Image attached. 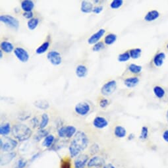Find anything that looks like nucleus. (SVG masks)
<instances>
[{
  "mask_svg": "<svg viewBox=\"0 0 168 168\" xmlns=\"http://www.w3.org/2000/svg\"><path fill=\"white\" fill-rule=\"evenodd\" d=\"M88 144V138L82 131H78L74 136L69 146V152L72 158L77 156L85 150Z\"/></svg>",
  "mask_w": 168,
  "mask_h": 168,
  "instance_id": "f257e3e1",
  "label": "nucleus"
},
{
  "mask_svg": "<svg viewBox=\"0 0 168 168\" xmlns=\"http://www.w3.org/2000/svg\"><path fill=\"white\" fill-rule=\"evenodd\" d=\"M13 137L19 141L22 142L29 139L31 134L32 131L30 128L24 124L15 125L11 129Z\"/></svg>",
  "mask_w": 168,
  "mask_h": 168,
  "instance_id": "f03ea898",
  "label": "nucleus"
},
{
  "mask_svg": "<svg viewBox=\"0 0 168 168\" xmlns=\"http://www.w3.org/2000/svg\"><path fill=\"white\" fill-rule=\"evenodd\" d=\"M77 133V128L72 125L63 126L60 127L58 131V135L61 138H70L74 137Z\"/></svg>",
  "mask_w": 168,
  "mask_h": 168,
  "instance_id": "7ed1b4c3",
  "label": "nucleus"
},
{
  "mask_svg": "<svg viewBox=\"0 0 168 168\" xmlns=\"http://www.w3.org/2000/svg\"><path fill=\"white\" fill-rule=\"evenodd\" d=\"M0 21L5 25H7L8 26L12 28L15 30H17L19 27L20 23L19 20L9 15H2L0 16Z\"/></svg>",
  "mask_w": 168,
  "mask_h": 168,
  "instance_id": "20e7f679",
  "label": "nucleus"
},
{
  "mask_svg": "<svg viewBox=\"0 0 168 168\" xmlns=\"http://www.w3.org/2000/svg\"><path fill=\"white\" fill-rule=\"evenodd\" d=\"M0 144L1 149L3 152H11L16 147L18 142L11 138L5 137L3 140L2 138L0 139Z\"/></svg>",
  "mask_w": 168,
  "mask_h": 168,
  "instance_id": "39448f33",
  "label": "nucleus"
},
{
  "mask_svg": "<svg viewBox=\"0 0 168 168\" xmlns=\"http://www.w3.org/2000/svg\"><path fill=\"white\" fill-rule=\"evenodd\" d=\"M117 88V82L115 80H111L106 83L101 88V93L105 96H109L113 94Z\"/></svg>",
  "mask_w": 168,
  "mask_h": 168,
  "instance_id": "423d86ee",
  "label": "nucleus"
},
{
  "mask_svg": "<svg viewBox=\"0 0 168 168\" xmlns=\"http://www.w3.org/2000/svg\"><path fill=\"white\" fill-rule=\"evenodd\" d=\"M13 53L16 56V58L22 63H26L29 60V54L24 48L21 47H16L15 48Z\"/></svg>",
  "mask_w": 168,
  "mask_h": 168,
  "instance_id": "0eeeda50",
  "label": "nucleus"
},
{
  "mask_svg": "<svg viewBox=\"0 0 168 168\" xmlns=\"http://www.w3.org/2000/svg\"><path fill=\"white\" fill-rule=\"evenodd\" d=\"M47 59L53 65H59L62 62V57L61 54L55 50L50 51L47 54Z\"/></svg>",
  "mask_w": 168,
  "mask_h": 168,
  "instance_id": "6e6552de",
  "label": "nucleus"
},
{
  "mask_svg": "<svg viewBox=\"0 0 168 168\" xmlns=\"http://www.w3.org/2000/svg\"><path fill=\"white\" fill-rule=\"evenodd\" d=\"M90 110H91V106L88 103L85 102L78 103L75 107V111L76 113L81 116L87 115L89 113Z\"/></svg>",
  "mask_w": 168,
  "mask_h": 168,
  "instance_id": "1a4fd4ad",
  "label": "nucleus"
},
{
  "mask_svg": "<svg viewBox=\"0 0 168 168\" xmlns=\"http://www.w3.org/2000/svg\"><path fill=\"white\" fill-rule=\"evenodd\" d=\"M105 29H100L96 32H95L92 35L90 36V38L88 39V43L91 45H94L95 44L99 42L100 39L105 35Z\"/></svg>",
  "mask_w": 168,
  "mask_h": 168,
  "instance_id": "9d476101",
  "label": "nucleus"
},
{
  "mask_svg": "<svg viewBox=\"0 0 168 168\" xmlns=\"http://www.w3.org/2000/svg\"><path fill=\"white\" fill-rule=\"evenodd\" d=\"M93 125L97 128H104L108 125V121L103 117L97 116L93 121Z\"/></svg>",
  "mask_w": 168,
  "mask_h": 168,
  "instance_id": "9b49d317",
  "label": "nucleus"
},
{
  "mask_svg": "<svg viewBox=\"0 0 168 168\" xmlns=\"http://www.w3.org/2000/svg\"><path fill=\"white\" fill-rule=\"evenodd\" d=\"M166 55L164 52H160L156 54L153 59V63L154 65L157 67H160L163 65L164 63V60L166 59Z\"/></svg>",
  "mask_w": 168,
  "mask_h": 168,
  "instance_id": "f8f14e48",
  "label": "nucleus"
},
{
  "mask_svg": "<svg viewBox=\"0 0 168 168\" xmlns=\"http://www.w3.org/2000/svg\"><path fill=\"white\" fill-rule=\"evenodd\" d=\"M88 160V156L86 154H81L75 160V168H84Z\"/></svg>",
  "mask_w": 168,
  "mask_h": 168,
  "instance_id": "ddd939ff",
  "label": "nucleus"
},
{
  "mask_svg": "<svg viewBox=\"0 0 168 168\" xmlns=\"http://www.w3.org/2000/svg\"><path fill=\"white\" fill-rule=\"evenodd\" d=\"M160 13L158 12V11L157 10H151L147 13L144 16V21L147 22H152L154 21L156 19H158L160 17Z\"/></svg>",
  "mask_w": 168,
  "mask_h": 168,
  "instance_id": "4468645a",
  "label": "nucleus"
},
{
  "mask_svg": "<svg viewBox=\"0 0 168 168\" xmlns=\"http://www.w3.org/2000/svg\"><path fill=\"white\" fill-rule=\"evenodd\" d=\"M21 7L24 12H32L35 8V3L31 0H23L21 3Z\"/></svg>",
  "mask_w": 168,
  "mask_h": 168,
  "instance_id": "2eb2a0df",
  "label": "nucleus"
},
{
  "mask_svg": "<svg viewBox=\"0 0 168 168\" xmlns=\"http://www.w3.org/2000/svg\"><path fill=\"white\" fill-rule=\"evenodd\" d=\"M104 164V160L100 156H94L88 162V167H100Z\"/></svg>",
  "mask_w": 168,
  "mask_h": 168,
  "instance_id": "dca6fc26",
  "label": "nucleus"
},
{
  "mask_svg": "<svg viewBox=\"0 0 168 168\" xmlns=\"http://www.w3.org/2000/svg\"><path fill=\"white\" fill-rule=\"evenodd\" d=\"M0 48L1 50L6 54H10L12 52H14L15 48L13 44L8 41H3L0 44Z\"/></svg>",
  "mask_w": 168,
  "mask_h": 168,
  "instance_id": "f3484780",
  "label": "nucleus"
},
{
  "mask_svg": "<svg viewBox=\"0 0 168 168\" xmlns=\"http://www.w3.org/2000/svg\"><path fill=\"white\" fill-rule=\"evenodd\" d=\"M139 78L137 77H133L127 78L124 81L125 85L129 88H132L137 86L139 83Z\"/></svg>",
  "mask_w": 168,
  "mask_h": 168,
  "instance_id": "a211bd4d",
  "label": "nucleus"
},
{
  "mask_svg": "<svg viewBox=\"0 0 168 168\" xmlns=\"http://www.w3.org/2000/svg\"><path fill=\"white\" fill-rule=\"evenodd\" d=\"M93 4L88 1H82L81 3V11L84 13H90L93 11Z\"/></svg>",
  "mask_w": 168,
  "mask_h": 168,
  "instance_id": "6ab92c4d",
  "label": "nucleus"
},
{
  "mask_svg": "<svg viewBox=\"0 0 168 168\" xmlns=\"http://www.w3.org/2000/svg\"><path fill=\"white\" fill-rule=\"evenodd\" d=\"M75 73L78 78L85 77L88 74V69L85 65H78L75 69Z\"/></svg>",
  "mask_w": 168,
  "mask_h": 168,
  "instance_id": "aec40b11",
  "label": "nucleus"
},
{
  "mask_svg": "<svg viewBox=\"0 0 168 168\" xmlns=\"http://www.w3.org/2000/svg\"><path fill=\"white\" fill-rule=\"evenodd\" d=\"M16 156L15 152H8L1 156V165H6L11 161Z\"/></svg>",
  "mask_w": 168,
  "mask_h": 168,
  "instance_id": "412c9836",
  "label": "nucleus"
},
{
  "mask_svg": "<svg viewBox=\"0 0 168 168\" xmlns=\"http://www.w3.org/2000/svg\"><path fill=\"white\" fill-rule=\"evenodd\" d=\"M34 105L36 108L40 110H46L49 108V104L48 101L45 100H38L34 103Z\"/></svg>",
  "mask_w": 168,
  "mask_h": 168,
  "instance_id": "4be33fe9",
  "label": "nucleus"
},
{
  "mask_svg": "<svg viewBox=\"0 0 168 168\" xmlns=\"http://www.w3.org/2000/svg\"><path fill=\"white\" fill-rule=\"evenodd\" d=\"M153 92L156 97L159 99L164 98L166 96V91L164 88L160 86H155L153 88Z\"/></svg>",
  "mask_w": 168,
  "mask_h": 168,
  "instance_id": "5701e85b",
  "label": "nucleus"
},
{
  "mask_svg": "<svg viewBox=\"0 0 168 168\" xmlns=\"http://www.w3.org/2000/svg\"><path fill=\"white\" fill-rule=\"evenodd\" d=\"M114 134L118 138H124L127 134V131L125 128L121 125H117L115 127L114 129Z\"/></svg>",
  "mask_w": 168,
  "mask_h": 168,
  "instance_id": "b1692460",
  "label": "nucleus"
},
{
  "mask_svg": "<svg viewBox=\"0 0 168 168\" xmlns=\"http://www.w3.org/2000/svg\"><path fill=\"white\" fill-rule=\"evenodd\" d=\"M117 38V36L115 34H108V35H106L104 38V44L105 45H108V46H110V45H112L116 42Z\"/></svg>",
  "mask_w": 168,
  "mask_h": 168,
  "instance_id": "393cba45",
  "label": "nucleus"
},
{
  "mask_svg": "<svg viewBox=\"0 0 168 168\" xmlns=\"http://www.w3.org/2000/svg\"><path fill=\"white\" fill-rule=\"evenodd\" d=\"M49 45H50V44L48 41L44 42L42 44H41L40 46L36 49V53L38 55H41V54L46 53L48 51V49H49Z\"/></svg>",
  "mask_w": 168,
  "mask_h": 168,
  "instance_id": "a878e982",
  "label": "nucleus"
},
{
  "mask_svg": "<svg viewBox=\"0 0 168 168\" xmlns=\"http://www.w3.org/2000/svg\"><path fill=\"white\" fill-rule=\"evenodd\" d=\"M11 129H12V128H11L10 123H5L0 127V134L3 136H7L10 133Z\"/></svg>",
  "mask_w": 168,
  "mask_h": 168,
  "instance_id": "bb28decb",
  "label": "nucleus"
},
{
  "mask_svg": "<svg viewBox=\"0 0 168 168\" xmlns=\"http://www.w3.org/2000/svg\"><path fill=\"white\" fill-rule=\"evenodd\" d=\"M128 69L133 74H139L142 70V67L134 63H131L128 65Z\"/></svg>",
  "mask_w": 168,
  "mask_h": 168,
  "instance_id": "cd10ccee",
  "label": "nucleus"
},
{
  "mask_svg": "<svg viewBox=\"0 0 168 168\" xmlns=\"http://www.w3.org/2000/svg\"><path fill=\"white\" fill-rule=\"evenodd\" d=\"M131 56V58L133 59H137L140 58L142 54V49L141 48H134L128 51Z\"/></svg>",
  "mask_w": 168,
  "mask_h": 168,
  "instance_id": "c85d7f7f",
  "label": "nucleus"
},
{
  "mask_svg": "<svg viewBox=\"0 0 168 168\" xmlns=\"http://www.w3.org/2000/svg\"><path fill=\"white\" fill-rule=\"evenodd\" d=\"M39 19L38 18H33L30 20H29L27 22V27L30 30H35L39 24Z\"/></svg>",
  "mask_w": 168,
  "mask_h": 168,
  "instance_id": "c756f323",
  "label": "nucleus"
},
{
  "mask_svg": "<svg viewBox=\"0 0 168 168\" xmlns=\"http://www.w3.org/2000/svg\"><path fill=\"white\" fill-rule=\"evenodd\" d=\"M55 137L52 134H48V135L44 138L42 145L45 147L49 148L52 145L53 142H54Z\"/></svg>",
  "mask_w": 168,
  "mask_h": 168,
  "instance_id": "7c9ffc66",
  "label": "nucleus"
},
{
  "mask_svg": "<svg viewBox=\"0 0 168 168\" xmlns=\"http://www.w3.org/2000/svg\"><path fill=\"white\" fill-rule=\"evenodd\" d=\"M49 121V116L47 114H43L42 115V120L40 123V125H39V128L40 129H44V128L46 127Z\"/></svg>",
  "mask_w": 168,
  "mask_h": 168,
  "instance_id": "2f4dec72",
  "label": "nucleus"
},
{
  "mask_svg": "<svg viewBox=\"0 0 168 168\" xmlns=\"http://www.w3.org/2000/svg\"><path fill=\"white\" fill-rule=\"evenodd\" d=\"M131 59V56L128 52H125L118 55V58H117V60L121 63L126 62V61H128Z\"/></svg>",
  "mask_w": 168,
  "mask_h": 168,
  "instance_id": "473e14b6",
  "label": "nucleus"
},
{
  "mask_svg": "<svg viewBox=\"0 0 168 168\" xmlns=\"http://www.w3.org/2000/svg\"><path fill=\"white\" fill-rule=\"evenodd\" d=\"M48 135V132L47 131L44 129H40L38 131L37 134L35 137V139H36V141L38 142V141H40L42 138L44 137L46 138Z\"/></svg>",
  "mask_w": 168,
  "mask_h": 168,
  "instance_id": "72a5a7b5",
  "label": "nucleus"
},
{
  "mask_svg": "<svg viewBox=\"0 0 168 168\" xmlns=\"http://www.w3.org/2000/svg\"><path fill=\"white\" fill-rule=\"evenodd\" d=\"M123 4V0H113L110 3V7L113 9L120 8Z\"/></svg>",
  "mask_w": 168,
  "mask_h": 168,
  "instance_id": "f704fd0d",
  "label": "nucleus"
},
{
  "mask_svg": "<svg viewBox=\"0 0 168 168\" xmlns=\"http://www.w3.org/2000/svg\"><path fill=\"white\" fill-rule=\"evenodd\" d=\"M105 48V44L103 42H99L96 44H95L94 45V46L92 48L93 52H100L101 50H102L103 49Z\"/></svg>",
  "mask_w": 168,
  "mask_h": 168,
  "instance_id": "c9c22d12",
  "label": "nucleus"
},
{
  "mask_svg": "<svg viewBox=\"0 0 168 168\" xmlns=\"http://www.w3.org/2000/svg\"><path fill=\"white\" fill-rule=\"evenodd\" d=\"M148 128L147 127L143 126L141 129V133L140 134V138L142 140H146L148 138Z\"/></svg>",
  "mask_w": 168,
  "mask_h": 168,
  "instance_id": "e433bc0d",
  "label": "nucleus"
},
{
  "mask_svg": "<svg viewBox=\"0 0 168 168\" xmlns=\"http://www.w3.org/2000/svg\"><path fill=\"white\" fill-rule=\"evenodd\" d=\"M109 100L108 99H102L100 101V106L102 108H105L109 105Z\"/></svg>",
  "mask_w": 168,
  "mask_h": 168,
  "instance_id": "4c0bfd02",
  "label": "nucleus"
},
{
  "mask_svg": "<svg viewBox=\"0 0 168 168\" xmlns=\"http://www.w3.org/2000/svg\"><path fill=\"white\" fill-rule=\"evenodd\" d=\"M103 9H104L103 6H102V5H99V6H96V7H94L92 12L95 14H99L102 12Z\"/></svg>",
  "mask_w": 168,
  "mask_h": 168,
  "instance_id": "58836bf2",
  "label": "nucleus"
},
{
  "mask_svg": "<svg viewBox=\"0 0 168 168\" xmlns=\"http://www.w3.org/2000/svg\"><path fill=\"white\" fill-rule=\"evenodd\" d=\"M22 16H24L25 19H27L29 20H30L34 18V13L32 12H24L22 14Z\"/></svg>",
  "mask_w": 168,
  "mask_h": 168,
  "instance_id": "ea45409f",
  "label": "nucleus"
},
{
  "mask_svg": "<svg viewBox=\"0 0 168 168\" xmlns=\"http://www.w3.org/2000/svg\"><path fill=\"white\" fill-rule=\"evenodd\" d=\"M31 123H32V124L33 125L34 128H35L37 126L40 125V124H39L38 120V118H37V117H33V118L31 119Z\"/></svg>",
  "mask_w": 168,
  "mask_h": 168,
  "instance_id": "a19ab883",
  "label": "nucleus"
},
{
  "mask_svg": "<svg viewBox=\"0 0 168 168\" xmlns=\"http://www.w3.org/2000/svg\"><path fill=\"white\" fill-rule=\"evenodd\" d=\"M26 165V161H24L23 160H19L18 161L17 168H24Z\"/></svg>",
  "mask_w": 168,
  "mask_h": 168,
  "instance_id": "79ce46f5",
  "label": "nucleus"
},
{
  "mask_svg": "<svg viewBox=\"0 0 168 168\" xmlns=\"http://www.w3.org/2000/svg\"><path fill=\"white\" fill-rule=\"evenodd\" d=\"M162 138L164 140V141L168 143V129L164 131L163 134H162Z\"/></svg>",
  "mask_w": 168,
  "mask_h": 168,
  "instance_id": "37998d69",
  "label": "nucleus"
},
{
  "mask_svg": "<svg viewBox=\"0 0 168 168\" xmlns=\"http://www.w3.org/2000/svg\"><path fill=\"white\" fill-rule=\"evenodd\" d=\"M104 168H115L113 165L111 164H107L106 166H105L104 167Z\"/></svg>",
  "mask_w": 168,
  "mask_h": 168,
  "instance_id": "c03bdc74",
  "label": "nucleus"
},
{
  "mask_svg": "<svg viewBox=\"0 0 168 168\" xmlns=\"http://www.w3.org/2000/svg\"><path fill=\"white\" fill-rule=\"evenodd\" d=\"M133 138H134V134H130L129 136H128V140H132Z\"/></svg>",
  "mask_w": 168,
  "mask_h": 168,
  "instance_id": "a18cd8bd",
  "label": "nucleus"
},
{
  "mask_svg": "<svg viewBox=\"0 0 168 168\" xmlns=\"http://www.w3.org/2000/svg\"><path fill=\"white\" fill-rule=\"evenodd\" d=\"M3 52L2 51V50L0 49V58H1V59L3 58Z\"/></svg>",
  "mask_w": 168,
  "mask_h": 168,
  "instance_id": "49530a36",
  "label": "nucleus"
},
{
  "mask_svg": "<svg viewBox=\"0 0 168 168\" xmlns=\"http://www.w3.org/2000/svg\"><path fill=\"white\" fill-rule=\"evenodd\" d=\"M166 119H167V121L168 122V110L166 112Z\"/></svg>",
  "mask_w": 168,
  "mask_h": 168,
  "instance_id": "de8ad7c7",
  "label": "nucleus"
},
{
  "mask_svg": "<svg viewBox=\"0 0 168 168\" xmlns=\"http://www.w3.org/2000/svg\"><path fill=\"white\" fill-rule=\"evenodd\" d=\"M99 2V1H98V0H96V1H94V3H98Z\"/></svg>",
  "mask_w": 168,
  "mask_h": 168,
  "instance_id": "09e8293b",
  "label": "nucleus"
},
{
  "mask_svg": "<svg viewBox=\"0 0 168 168\" xmlns=\"http://www.w3.org/2000/svg\"><path fill=\"white\" fill-rule=\"evenodd\" d=\"M166 48L168 49V42H167V45H166Z\"/></svg>",
  "mask_w": 168,
  "mask_h": 168,
  "instance_id": "8fccbe9b",
  "label": "nucleus"
}]
</instances>
